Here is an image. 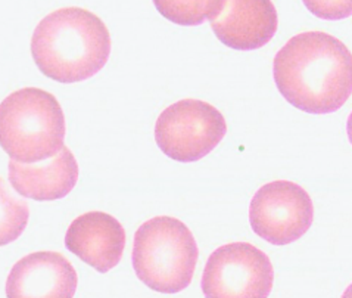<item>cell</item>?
Wrapping results in <instances>:
<instances>
[{
    "instance_id": "9c48e42d",
    "label": "cell",
    "mask_w": 352,
    "mask_h": 298,
    "mask_svg": "<svg viewBox=\"0 0 352 298\" xmlns=\"http://www.w3.org/2000/svg\"><path fill=\"white\" fill-rule=\"evenodd\" d=\"M65 246L99 273H108L122 259L126 231L103 211H89L72 220L65 235Z\"/></svg>"
},
{
    "instance_id": "5bb4252c",
    "label": "cell",
    "mask_w": 352,
    "mask_h": 298,
    "mask_svg": "<svg viewBox=\"0 0 352 298\" xmlns=\"http://www.w3.org/2000/svg\"><path fill=\"white\" fill-rule=\"evenodd\" d=\"M308 11L323 19H344L352 15V2H311L305 0Z\"/></svg>"
},
{
    "instance_id": "8fae6325",
    "label": "cell",
    "mask_w": 352,
    "mask_h": 298,
    "mask_svg": "<svg viewBox=\"0 0 352 298\" xmlns=\"http://www.w3.org/2000/svg\"><path fill=\"white\" fill-rule=\"evenodd\" d=\"M80 176L78 162L69 148L43 162L23 164L9 161V182L21 195L34 201L65 198L76 188Z\"/></svg>"
},
{
    "instance_id": "277c9868",
    "label": "cell",
    "mask_w": 352,
    "mask_h": 298,
    "mask_svg": "<svg viewBox=\"0 0 352 298\" xmlns=\"http://www.w3.org/2000/svg\"><path fill=\"white\" fill-rule=\"evenodd\" d=\"M199 248L182 220L158 215L134 233L131 262L139 279L151 290L177 294L192 284Z\"/></svg>"
},
{
    "instance_id": "4fadbf2b",
    "label": "cell",
    "mask_w": 352,
    "mask_h": 298,
    "mask_svg": "<svg viewBox=\"0 0 352 298\" xmlns=\"http://www.w3.org/2000/svg\"><path fill=\"white\" fill-rule=\"evenodd\" d=\"M2 188V245H6L24 232L30 211L27 202L9 197L5 182Z\"/></svg>"
},
{
    "instance_id": "30bf717a",
    "label": "cell",
    "mask_w": 352,
    "mask_h": 298,
    "mask_svg": "<svg viewBox=\"0 0 352 298\" xmlns=\"http://www.w3.org/2000/svg\"><path fill=\"white\" fill-rule=\"evenodd\" d=\"M276 6L268 0H224L221 14L211 21L217 39L234 50H256L274 37Z\"/></svg>"
},
{
    "instance_id": "8992f818",
    "label": "cell",
    "mask_w": 352,
    "mask_h": 298,
    "mask_svg": "<svg viewBox=\"0 0 352 298\" xmlns=\"http://www.w3.org/2000/svg\"><path fill=\"white\" fill-rule=\"evenodd\" d=\"M274 284L270 257L250 242L219 246L205 264V298H268Z\"/></svg>"
},
{
    "instance_id": "9a60e30c",
    "label": "cell",
    "mask_w": 352,
    "mask_h": 298,
    "mask_svg": "<svg viewBox=\"0 0 352 298\" xmlns=\"http://www.w3.org/2000/svg\"><path fill=\"white\" fill-rule=\"evenodd\" d=\"M346 135H348V139H349L351 145H352V111H351V114H349L348 121H346Z\"/></svg>"
},
{
    "instance_id": "7a4b0ae2",
    "label": "cell",
    "mask_w": 352,
    "mask_h": 298,
    "mask_svg": "<svg viewBox=\"0 0 352 298\" xmlns=\"http://www.w3.org/2000/svg\"><path fill=\"white\" fill-rule=\"evenodd\" d=\"M105 23L87 9L60 8L45 17L31 37V55L46 77L78 83L96 76L111 55Z\"/></svg>"
},
{
    "instance_id": "3957f363",
    "label": "cell",
    "mask_w": 352,
    "mask_h": 298,
    "mask_svg": "<svg viewBox=\"0 0 352 298\" xmlns=\"http://www.w3.org/2000/svg\"><path fill=\"white\" fill-rule=\"evenodd\" d=\"M0 133L2 148L12 161H47L65 147L64 111L58 99L43 89H19L2 102Z\"/></svg>"
},
{
    "instance_id": "6da1fadb",
    "label": "cell",
    "mask_w": 352,
    "mask_h": 298,
    "mask_svg": "<svg viewBox=\"0 0 352 298\" xmlns=\"http://www.w3.org/2000/svg\"><path fill=\"white\" fill-rule=\"evenodd\" d=\"M273 77L282 96L299 111L332 114L352 95V54L329 33H299L276 54Z\"/></svg>"
},
{
    "instance_id": "7c38bea8",
    "label": "cell",
    "mask_w": 352,
    "mask_h": 298,
    "mask_svg": "<svg viewBox=\"0 0 352 298\" xmlns=\"http://www.w3.org/2000/svg\"><path fill=\"white\" fill-rule=\"evenodd\" d=\"M153 5L168 21L184 27H195L205 21H214L223 11L224 0H204V2H199V0H195V2L157 0Z\"/></svg>"
},
{
    "instance_id": "2e32d148",
    "label": "cell",
    "mask_w": 352,
    "mask_h": 298,
    "mask_svg": "<svg viewBox=\"0 0 352 298\" xmlns=\"http://www.w3.org/2000/svg\"><path fill=\"white\" fill-rule=\"evenodd\" d=\"M340 298H352V284L348 285V288L344 291V294H342V297H340Z\"/></svg>"
},
{
    "instance_id": "52a82bcc",
    "label": "cell",
    "mask_w": 352,
    "mask_h": 298,
    "mask_svg": "<svg viewBox=\"0 0 352 298\" xmlns=\"http://www.w3.org/2000/svg\"><path fill=\"white\" fill-rule=\"evenodd\" d=\"M314 220V204L298 183L274 180L258 189L250 204V224L264 241L287 245L308 232Z\"/></svg>"
},
{
    "instance_id": "ba28073f",
    "label": "cell",
    "mask_w": 352,
    "mask_h": 298,
    "mask_svg": "<svg viewBox=\"0 0 352 298\" xmlns=\"http://www.w3.org/2000/svg\"><path fill=\"white\" fill-rule=\"evenodd\" d=\"M77 272L55 251L31 253L18 260L6 281L8 298H74Z\"/></svg>"
},
{
    "instance_id": "5b68a950",
    "label": "cell",
    "mask_w": 352,
    "mask_h": 298,
    "mask_svg": "<svg viewBox=\"0 0 352 298\" xmlns=\"http://www.w3.org/2000/svg\"><path fill=\"white\" fill-rule=\"evenodd\" d=\"M227 123L221 112L199 99H182L165 108L155 123V142L168 158L195 162L223 140Z\"/></svg>"
}]
</instances>
